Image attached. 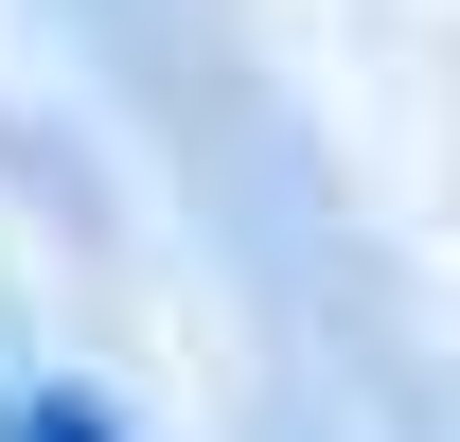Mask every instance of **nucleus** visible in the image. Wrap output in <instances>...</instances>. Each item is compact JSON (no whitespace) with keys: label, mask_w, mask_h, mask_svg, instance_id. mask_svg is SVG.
<instances>
[{"label":"nucleus","mask_w":460,"mask_h":442,"mask_svg":"<svg viewBox=\"0 0 460 442\" xmlns=\"http://www.w3.org/2000/svg\"><path fill=\"white\" fill-rule=\"evenodd\" d=\"M0 442H124V425H107V407H71V389H36V407H18Z\"/></svg>","instance_id":"1"}]
</instances>
